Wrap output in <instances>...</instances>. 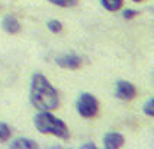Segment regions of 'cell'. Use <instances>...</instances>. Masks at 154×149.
Here are the masks:
<instances>
[{
    "mask_svg": "<svg viewBox=\"0 0 154 149\" xmlns=\"http://www.w3.org/2000/svg\"><path fill=\"white\" fill-rule=\"evenodd\" d=\"M29 99L31 104L39 111H52L58 108L60 98L57 89L42 73H34L31 78L29 86Z\"/></svg>",
    "mask_w": 154,
    "mask_h": 149,
    "instance_id": "obj_1",
    "label": "cell"
},
{
    "mask_svg": "<svg viewBox=\"0 0 154 149\" xmlns=\"http://www.w3.org/2000/svg\"><path fill=\"white\" fill-rule=\"evenodd\" d=\"M34 126L39 133L44 134H52L63 140H67L70 138L67 124L50 111H39L36 114L34 117Z\"/></svg>",
    "mask_w": 154,
    "mask_h": 149,
    "instance_id": "obj_2",
    "label": "cell"
},
{
    "mask_svg": "<svg viewBox=\"0 0 154 149\" xmlns=\"http://www.w3.org/2000/svg\"><path fill=\"white\" fill-rule=\"evenodd\" d=\"M77 113L83 118H93L99 113V101L90 92H82L76 102Z\"/></svg>",
    "mask_w": 154,
    "mask_h": 149,
    "instance_id": "obj_3",
    "label": "cell"
},
{
    "mask_svg": "<svg viewBox=\"0 0 154 149\" xmlns=\"http://www.w3.org/2000/svg\"><path fill=\"white\" fill-rule=\"evenodd\" d=\"M115 96L121 101H131L137 96V88L128 80H118L115 83Z\"/></svg>",
    "mask_w": 154,
    "mask_h": 149,
    "instance_id": "obj_4",
    "label": "cell"
},
{
    "mask_svg": "<svg viewBox=\"0 0 154 149\" xmlns=\"http://www.w3.org/2000/svg\"><path fill=\"white\" fill-rule=\"evenodd\" d=\"M55 63L63 67V69H69V70H76L82 66V57L77 54H61L55 57Z\"/></svg>",
    "mask_w": 154,
    "mask_h": 149,
    "instance_id": "obj_5",
    "label": "cell"
},
{
    "mask_svg": "<svg viewBox=\"0 0 154 149\" xmlns=\"http://www.w3.org/2000/svg\"><path fill=\"white\" fill-rule=\"evenodd\" d=\"M124 136L116 131H108L103 134V146L106 149H118L124 146Z\"/></svg>",
    "mask_w": 154,
    "mask_h": 149,
    "instance_id": "obj_6",
    "label": "cell"
},
{
    "mask_svg": "<svg viewBox=\"0 0 154 149\" xmlns=\"http://www.w3.org/2000/svg\"><path fill=\"white\" fill-rule=\"evenodd\" d=\"M2 28H3L5 32L13 35V34H17V32L20 31L22 26H20V22L17 21L16 16H13V15H6V16L2 19Z\"/></svg>",
    "mask_w": 154,
    "mask_h": 149,
    "instance_id": "obj_7",
    "label": "cell"
},
{
    "mask_svg": "<svg viewBox=\"0 0 154 149\" xmlns=\"http://www.w3.org/2000/svg\"><path fill=\"white\" fill-rule=\"evenodd\" d=\"M9 148L12 149H36L38 148V143L34 139H29V138H17V139L12 140L9 143Z\"/></svg>",
    "mask_w": 154,
    "mask_h": 149,
    "instance_id": "obj_8",
    "label": "cell"
},
{
    "mask_svg": "<svg viewBox=\"0 0 154 149\" xmlns=\"http://www.w3.org/2000/svg\"><path fill=\"white\" fill-rule=\"evenodd\" d=\"M124 0H100V5L109 12H118L122 8Z\"/></svg>",
    "mask_w": 154,
    "mask_h": 149,
    "instance_id": "obj_9",
    "label": "cell"
},
{
    "mask_svg": "<svg viewBox=\"0 0 154 149\" xmlns=\"http://www.w3.org/2000/svg\"><path fill=\"white\" fill-rule=\"evenodd\" d=\"M10 134H12L10 127H9L6 123L0 121V142H2V143L8 142V140L10 139Z\"/></svg>",
    "mask_w": 154,
    "mask_h": 149,
    "instance_id": "obj_10",
    "label": "cell"
},
{
    "mask_svg": "<svg viewBox=\"0 0 154 149\" xmlns=\"http://www.w3.org/2000/svg\"><path fill=\"white\" fill-rule=\"evenodd\" d=\"M47 28L51 31L52 34H60L63 31V24H61L58 19H50L47 22Z\"/></svg>",
    "mask_w": 154,
    "mask_h": 149,
    "instance_id": "obj_11",
    "label": "cell"
},
{
    "mask_svg": "<svg viewBox=\"0 0 154 149\" xmlns=\"http://www.w3.org/2000/svg\"><path fill=\"white\" fill-rule=\"evenodd\" d=\"M48 2L60 8H74L79 3V0H48Z\"/></svg>",
    "mask_w": 154,
    "mask_h": 149,
    "instance_id": "obj_12",
    "label": "cell"
},
{
    "mask_svg": "<svg viewBox=\"0 0 154 149\" xmlns=\"http://www.w3.org/2000/svg\"><path fill=\"white\" fill-rule=\"evenodd\" d=\"M143 111H144V114L148 115V117H154V98L153 96L148 98L146 101V104L143 107Z\"/></svg>",
    "mask_w": 154,
    "mask_h": 149,
    "instance_id": "obj_13",
    "label": "cell"
},
{
    "mask_svg": "<svg viewBox=\"0 0 154 149\" xmlns=\"http://www.w3.org/2000/svg\"><path fill=\"white\" fill-rule=\"evenodd\" d=\"M138 15V12L135 10V9H125L124 12H122V16H124V19H134V18Z\"/></svg>",
    "mask_w": 154,
    "mask_h": 149,
    "instance_id": "obj_14",
    "label": "cell"
},
{
    "mask_svg": "<svg viewBox=\"0 0 154 149\" xmlns=\"http://www.w3.org/2000/svg\"><path fill=\"white\" fill-rule=\"evenodd\" d=\"M80 148L82 149H96V145L92 143V142H87V143H85V145H80Z\"/></svg>",
    "mask_w": 154,
    "mask_h": 149,
    "instance_id": "obj_15",
    "label": "cell"
},
{
    "mask_svg": "<svg viewBox=\"0 0 154 149\" xmlns=\"http://www.w3.org/2000/svg\"><path fill=\"white\" fill-rule=\"evenodd\" d=\"M132 2H143V0H132Z\"/></svg>",
    "mask_w": 154,
    "mask_h": 149,
    "instance_id": "obj_16",
    "label": "cell"
}]
</instances>
